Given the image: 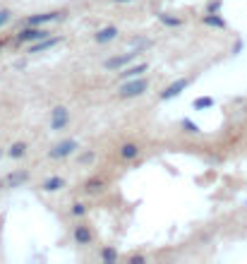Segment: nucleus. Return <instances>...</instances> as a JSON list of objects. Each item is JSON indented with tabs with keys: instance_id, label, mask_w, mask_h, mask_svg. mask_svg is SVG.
<instances>
[{
	"instance_id": "f257e3e1",
	"label": "nucleus",
	"mask_w": 247,
	"mask_h": 264,
	"mask_svg": "<svg viewBox=\"0 0 247 264\" xmlns=\"http://www.w3.org/2000/svg\"><path fill=\"white\" fill-rule=\"evenodd\" d=\"M147 89H149V80H144V77H132L130 82H125L123 87L118 89V96H120V98L142 96Z\"/></svg>"
},
{
	"instance_id": "f03ea898",
	"label": "nucleus",
	"mask_w": 247,
	"mask_h": 264,
	"mask_svg": "<svg viewBox=\"0 0 247 264\" xmlns=\"http://www.w3.org/2000/svg\"><path fill=\"white\" fill-rule=\"evenodd\" d=\"M51 36V31H46L43 27H24L17 31V36H14V41L17 43H36L41 41V39H48Z\"/></svg>"
},
{
	"instance_id": "7ed1b4c3",
	"label": "nucleus",
	"mask_w": 247,
	"mask_h": 264,
	"mask_svg": "<svg viewBox=\"0 0 247 264\" xmlns=\"http://www.w3.org/2000/svg\"><path fill=\"white\" fill-rule=\"evenodd\" d=\"M77 149H80L77 139H63L60 144H55L53 149H51V156H53V159H65L70 154H75Z\"/></svg>"
},
{
	"instance_id": "20e7f679",
	"label": "nucleus",
	"mask_w": 247,
	"mask_h": 264,
	"mask_svg": "<svg viewBox=\"0 0 247 264\" xmlns=\"http://www.w3.org/2000/svg\"><path fill=\"white\" fill-rule=\"evenodd\" d=\"M70 123V111L68 108H63V106H58L53 108V115H51V130L53 132H60V130H65Z\"/></svg>"
},
{
	"instance_id": "39448f33",
	"label": "nucleus",
	"mask_w": 247,
	"mask_h": 264,
	"mask_svg": "<svg viewBox=\"0 0 247 264\" xmlns=\"http://www.w3.org/2000/svg\"><path fill=\"white\" fill-rule=\"evenodd\" d=\"M137 56H139L137 51H130V53H125V56H113L103 63V68L106 70H120V68H125V65H130Z\"/></svg>"
},
{
	"instance_id": "423d86ee",
	"label": "nucleus",
	"mask_w": 247,
	"mask_h": 264,
	"mask_svg": "<svg viewBox=\"0 0 247 264\" xmlns=\"http://www.w3.org/2000/svg\"><path fill=\"white\" fill-rule=\"evenodd\" d=\"M190 77H180L178 82H173L170 87H165L164 89V94H161V101H168V98H173V96H178V94H182V89H187L190 87Z\"/></svg>"
},
{
	"instance_id": "0eeeda50",
	"label": "nucleus",
	"mask_w": 247,
	"mask_h": 264,
	"mask_svg": "<svg viewBox=\"0 0 247 264\" xmlns=\"http://www.w3.org/2000/svg\"><path fill=\"white\" fill-rule=\"evenodd\" d=\"M65 12H43V14H31V17H27V24L29 27H41V24H46V22H55L58 17H63Z\"/></svg>"
},
{
	"instance_id": "6e6552de",
	"label": "nucleus",
	"mask_w": 247,
	"mask_h": 264,
	"mask_svg": "<svg viewBox=\"0 0 247 264\" xmlns=\"http://www.w3.org/2000/svg\"><path fill=\"white\" fill-rule=\"evenodd\" d=\"M149 70V63H137V65H130V68H125L118 77L120 80H132V77H142L144 72Z\"/></svg>"
},
{
	"instance_id": "1a4fd4ad",
	"label": "nucleus",
	"mask_w": 247,
	"mask_h": 264,
	"mask_svg": "<svg viewBox=\"0 0 247 264\" xmlns=\"http://www.w3.org/2000/svg\"><path fill=\"white\" fill-rule=\"evenodd\" d=\"M118 156L123 159V161H135L139 156V147L135 144V142H125L123 147L118 149Z\"/></svg>"
},
{
	"instance_id": "9d476101",
	"label": "nucleus",
	"mask_w": 247,
	"mask_h": 264,
	"mask_svg": "<svg viewBox=\"0 0 247 264\" xmlns=\"http://www.w3.org/2000/svg\"><path fill=\"white\" fill-rule=\"evenodd\" d=\"M75 240H77L80 245H89V243L94 240V236H91V231H89V226H84V223H80V226H75Z\"/></svg>"
},
{
	"instance_id": "9b49d317",
	"label": "nucleus",
	"mask_w": 247,
	"mask_h": 264,
	"mask_svg": "<svg viewBox=\"0 0 247 264\" xmlns=\"http://www.w3.org/2000/svg\"><path fill=\"white\" fill-rule=\"evenodd\" d=\"M115 36H118V27H103V29H98L96 34H94L96 43H108V41H113Z\"/></svg>"
},
{
	"instance_id": "f8f14e48",
	"label": "nucleus",
	"mask_w": 247,
	"mask_h": 264,
	"mask_svg": "<svg viewBox=\"0 0 247 264\" xmlns=\"http://www.w3.org/2000/svg\"><path fill=\"white\" fill-rule=\"evenodd\" d=\"M55 43H60V39H41V41H36L31 48H29V53H43V51H48V48H53Z\"/></svg>"
},
{
	"instance_id": "ddd939ff",
	"label": "nucleus",
	"mask_w": 247,
	"mask_h": 264,
	"mask_svg": "<svg viewBox=\"0 0 247 264\" xmlns=\"http://www.w3.org/2000/svg\"><path fill=\"white\" fill-rule=\"evenodd\" d=\"M63 185H65V180H63L60 176H51V178H46V180H43L41 187L46 190V192H55V190H60Z\"/></svg>"
},
{
	"instance_id": "4468645a",
	"label": "nucleus",
	"mask_w": 247,
	"mask_h": 264,
	"mask_svg": "<svg viewBox=\"0 0 247 264\" xmlns=\"http://www.w3.org/2000/svg\"><path fill=\"white\" fill-rule=\"evenodd\" d=\"M204 24H209V27H216V29H226V19H221L219 12H209L204 17Z\"/></svg>"
},
{
	"instance_id": "2eb2a0df",
	"label": "nucleus",
	"mask_w": 247,
	"mask_h": 264,
	"mask_svg": "<svg viewBox=\"0 0 247 264\" xmlns=\"http://www.w3.org/2000/svg\"><path fill=\"white\" fill-rule=\"evenodd\" d=\"M103 185H106L103 178H91V180H86L84 190H86V192H98V190H103Z\"/></svg>"
},
{
	"instance_id": "dca6fc26",
	"label": "nucleus",
	"mask_w": 247,
	"mask_h": 264,
	"mask_svg": "<svg viewBox=\"0 0 247 264\" xmlns=\"http://www.w3.org/2000/svg\"><path fill=\"white\" fill-rule=\"evenodd\" d=\"M98 257H101V260H103V262H108V264L118 262V252L113 250V248H103V250L98 252Z\"/></svg>"
},
{
	"instance_id": "f3484780",
	"label": "nucleus",
	"mask_w": 247,
	"mask_h": 264,
	"mask_svg": "<svg viewBox=\"0 0 247 264\" xmlns=\"http://www.w3.org/2000/svg\"><path fill=\"white\" fill-rule=\"evenodd\" d=\"M159 22H161V24H165V27H180V24H182V19H178V17H170V14H165V12L159 14Z\"/></svg>"
},
{
	"instance_id": "a211bd4d",
	"label": "nucleus",
	"mask_w": 247,
	"mask_h": 264,
	"mask_svg": "<svg viewBox=\"0 0 247 264\" xmlns=\"http://www.w3.org/2000/svg\"><path fill=\"white\" fill-rule=\"evenodd\" d=\"M211 106H214V98L211 96L194 98V111H204V108H211Z\"/></svg>"
},
{
	"instance_id": "6ab92c4d",
	"label": "nucleus",
	"mask_w": 247,
	"mask_h": 264,
	"mask_svg": "<svg viewBox=\"0 0 247 264\" xmlns=\"http://www.w3.org/2000/svg\"><path fill=\"white\" fill-rule=\"evenodd\" d=\"M24 154H27V144H24V142L12 144V149H10V156H12V159H22Z\"/></svg>"
},
{
	"instance_id": "aec40b11",
	"label": "nucleus",
	"mask_w": 247,
	"mask_h": 264,
	"mask_svg": "<svg viewBox=\"0 0 247 264\" xmlns=\"http://www.w3.org/2000/svg\"><path fill=\"white\" fill-rule=\"evenodd\" d=\"M29 178V173H22V171H17V173H12L7 180H5V185H17V182H24Z\"/></svg>"
},
{
	"instance_id": "412c9836",
	"label": "nucleus",
	"mask_w": 247,
	"mask_h": 264,
	"mask_svg": "<svg viewBox=\"0 0 247 264\" xmlns=\"http://www.w3.org/2000/svg\"><path fill=\"white\" fill-rule=\"evenodd\" d=\"M94 159H96V154L91 152V149H89V152H84V154H80V166H89Z\"/></svg>"
},
{
	"instance_id": "4be33fe9",
	"label": "nucleus",
	"mask_w": 247,
	"mask_h": 264,
	"mask_svg": "<svg viewBox=\"0 0 247 264\" xmlns=\"http://www.w3.org/2000/svg\"><path fill=\"white\" fill-rule=\"evenodd\" d=\"M182 127H185V132H190V135H197V132H199V125L192 123L190 118H185V120H182Z\"/></svg>"
},
{
	"instance_id": "5701e85b",
	"label": "nucleus",
	"mask_w": 247,
	"mask_h": 264,
	"mask_svg": "<svg viewBox=\"0 0 247 264\" xmlns=\"http://www.w3.org/2000/svg\"><path fill=\"white\" fill-rule=\"evenodd\" d=\"M84 214H86V207H84V204H75V207H72V216H84Z\"/></svg>"
},
{
	"instance_id": "b1692460",
	"label": "nucleus",
	"mask_w": 247,
	"mask_h": 264,
	"mask_svg": "<svg viewBox=\"0 0 247 264\" xmlns=\"http://www.w3.org/2000/svg\"><path fill=\"white\" fill-rule=\"evenodd\" d=\"M221 10V0H211L209 2V12H219Z\"/></svg>"
},
{
	"instance_id": "393cba45",
	"label": "nucleus",
	"mask_w": 247,
	"mask_h": 264,
	"mask_svg": "<svg viewBox=\"0 0 247 264\" xmlns=\"http://www.w3.org/2000/svg\"><path fill=\"white\" fill-rule=\"evenodd\" d=\"M7 22H10V12H7V10H2V12H0V27H2V24H7Z\"/></svg>"
},
{
	"instance_id": "a878e982",
	"label": "nucleus",
	"mask_w": 247,
	"mask_h": 264,
	"mask_svg": "<svg viewBox=\"0 0 247 264\" xmlns=\"http://www.w3.org/2000/svg\"><path fill=\"white\" fill-rule=\"evenodd\" d=\"M130 262H135V264H142V262H144V257H142V255H132V257H130Z\"/></svg>"
},
{
	"instance_id": "bb28decb",
	"label": "nucleus",
	"mask_w": 247,
	"mask_h": 264,
	"mask_svg": "<svg viewBox=\"0 0 247 264\" xmlns=\"http://www.w3.org/2000/svg\"><path fill=\"white\" fill-rule=\"evenodd\" d=\"M118 2H132V0H118Z\"/></svg>"
},
{
	"instance_id": "cd10ccee",
	"label": "nucleus",
	"mask_w": 247,
	"mask_h": 264,
	"mask_svg": "<svg viewBox=\"0 0 247 264\" xmlns=\"http://www.w3.org/2000/svg\"><path fill=\"white\" fill-rule=\"evenodd\" d=\"M2 46H5V41H2V39H0V48H2Z\"/></svg>"
},
{
	"instance_id": "c85d7f7f",
	"label": "nucleus",
	"mask_w": 247,
	"mask_h": 264,
	"mask_svg": "<svg viewBox=\"0 0 247 264\" xmlns=\"http://www.w3.org/2000/svg\"><path fill=\"white\" fill-rule=\"evenodd\" d=\"M0 156H2V149H0Z\"/></svg>"
}]
</instances>
